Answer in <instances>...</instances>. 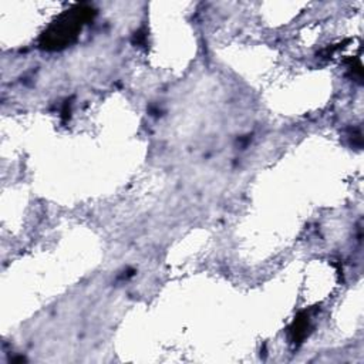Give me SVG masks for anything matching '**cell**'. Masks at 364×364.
Here are the masks:
<instances>
[{
  "label": "cell",
  "instance_id": "1",
  "mask_svg": "<svg viewBox=\"0 0 364 364\" xmlns=\"http://www.w3.org/2000/svg\"><path fill=\"white\" fill-rule=\"evenodd\" d=\"M90 10H84L81 7H75L73 10H70L68 13L63 14L60 17V20H57L50 31L46 36L47 41V47L48 46H60V44H65L70 41L71 37L75 36V33L81 28V24H82V20H84V16L88 14Z\"/></svg>",
  "mask_w": 364,
  "mask_h": 364
}]
</instances>
